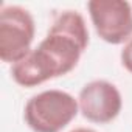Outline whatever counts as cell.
<instances>
[{
    "instance_id": "obj_4",
    "label": "cell",
    "mask_w": 132,
    "mask_h": 132,
    "mask_svg": "<svg viewBox=\"0 0 132 132\" xmlns=\"http://www.w3.org/2000/svg\"><path fill=\"white\" fill-rule=\"evenodd\" d=\"M89 17L95 33L110 45L126 44L132 37V5L126 0H90Z\"/></svg>"
},
{
    "instance_id": "obj_6",
    "label": "cell",
    "mask_w": 132,
    "mask_h": 132,
    "mask_svg": "<svg viewBox=\"0 0 132 132\" xmlns=\"http://www.w3.org/2000/svg\"><path fill=\"white\" fill-rule=\"evenodd\" d=\"M120 57H121V64H123V67H124L129 73H132V37L124 44V47H123V50H121Z\"/></svg>"
},
{
    "instance_id": "obj_5",
    "label": "cell",
    "mask_w": 132,
    "mask_h": 132,
    "mask_svg": "<svg viewBox=\"0 0 132 132\" xmlns=\"http://www.w3.org/2000/svg\"><path fill=\"white\" fill-rule=\"evenodd\" d=\"M81 115L96 124L113 121L123 109V96L115 84L106 79L87 82L78 95Z\"/></svg>"
},
{
    "instance_id": "obj_1",
    "label": "cell",
    "mask_w": 132,
    "mask_h": 132,
    "mask_svg": "<svg viewBox=\"0 0 132 132\" xmlns=\"http://www.w3.org/2000/svg\"><path fill=\"white\" fill-rule=\"evenodd\" d=\"M89 28L81 13L65 10L56 16L47 36L31 53L11 65V76L22 87H36L70 73L87 50Z\"/></svg>"
},
{
    "instance_id": "obj_2",
    "label": "cell",
    "mask_w": 132,
    "mask_h": 132,
    "mask_svg": "<svg viewBox=\"0 0 132 132\" xmlns=\"http://www.w3.org/2000/svg\"><path fill=\"white\" fill-rule=\"evenodd\" d=\"M79 113L78 98L50 89L33 95L23 109V120L33 132H61Z\"/></svg>"
},
{
    "instance_id": "obj_3",
    "label": "cell",
    "mask_w": 132,
    "mask_h": 132,
    "mask_svg": "<svg viewBox=\"0 0 132 132\" xmlns=\"http://www.w3.org/2000/svg\"><path fill=\"white\" fill-rule=\"evenodd\" d=\"M36 23L31 13L19 5H3L0 10V59L17 64L31 53Z\"/></svg>"
},
{
    "instance_id": "obj_7",
    "label": "cell",
    "mask_w": 132,
    "mask_h": 132,
    "mask_svg": "<svg viewBox=\"0 0 132 132\" xmlns=\"http://www.w3.org/2000/svg\"><path fill=\"white\" fill-rule=\"evenodd\" d=\"M70 132H96V130L95 129H90V127H75Z\"/></svg>"
}]
</instances>
